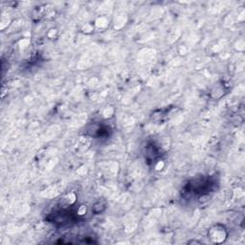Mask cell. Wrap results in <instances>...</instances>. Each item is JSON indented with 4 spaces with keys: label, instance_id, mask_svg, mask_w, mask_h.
Returning a JSON list of instances; mask_svg holds the SVG:
<instances>
[{
    "label": "cell",
    "instance_id": "1",
    "mask_svg": "<svg viewBox=\"0 0 245 245\" xmlns=\"http://www.w3.org/2000/svg\"><path fill=\"white\" fill-rule=\"evenodd\" d=\"M210 238L216 243H222L227 238V232L225 227L221 224H216L210 229Z\"/></svg>",
    "mask_w": 245,
    "mask_h": 245
},
{
    "label": "cell",
    "instance_id": "2",
    "mask_svg": "<svg viewBox=\"0 0 245 245\" xmlns=\"http://www.w3.org/2000/svg\"><path fill=\"white\" fill-rule=\"evenodd\" d=\"M76 200H77L76 195H75L74 193H70L65 195L64 197H62L61 199V201H59V204H61V206H62V208H67V207H70V206L74 205Z\"/></svg>",
    "mask_w": 245,
    "mask_h": 245
},
{
    "label": "cell",
    "instance_id": "3",
    "mask_svg": "<svg viewBox=\"0 0 245 245\" xmlns=\"http://www.w3.org/2000/svg\"><path fill=\"white\" fill-rule=\"evenodd\" d=\"M105 203L104 202H103V201H101V202H97V203H95L94 204V206H93V212L95 214H101V213H103V212L105 210Z\"/></svg>",
    "mask_w": 245,
    "mask_h": 245
},
{
    "label": "cell",
    "instance_id": "4",
    "mask_svg": "<svg viewBox=\"0 0 245 245\" xmlns=\"http://www.w3.org/2000/svg\"><path fill=\"white\" fill-rule=\"evenodd\" d=\"M86 211H87V208H86V206L85 205H82V206H80V207L78 208L77 214H79V216H84V214H86Z\"/></svg>",
    "mask_w": 245,
    "mask_h": 245
},
{
    "label": "cell",
    "instance_id": "5",
    "mask_svg": "<svg viewBox=\"0 0 245 245\" xmlns=\"http://www.w3.org/2000/svg\"><path fill=\"white\" fill-rule=\"evenodd\" d=\"M82 30H83L82 32H84V33H90L92 30H93V28H92V26L90 24H85L84 26H83Z\"/></svg>",
    "mask_w": 245,
    "mask_h": 245
},
{
    "label": "cell",
    "instance_id": "6",
    "mask_svg": "<svg viewBox=\"0 0 245 245\" xmlns=\"http://www.w3.org/2000/svg\"><path fill=\"white\" fill-rule=\"evenodd\" d=\"M163 166H164L163 162H158V165L155 167V169H161L163 168Z\"/></svg>",
    "mask_w": 245,
    "mask_h": 245
}]
</instances>
